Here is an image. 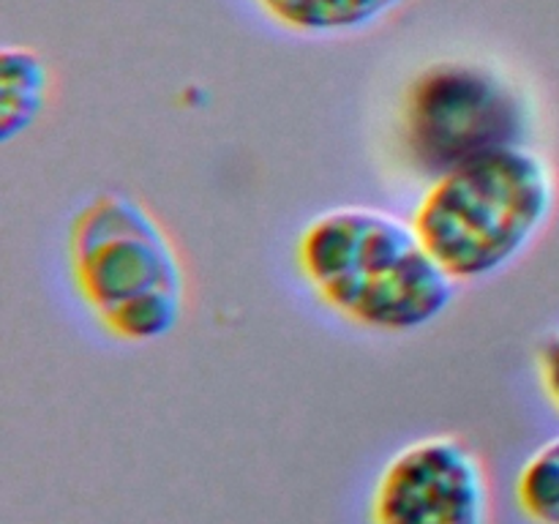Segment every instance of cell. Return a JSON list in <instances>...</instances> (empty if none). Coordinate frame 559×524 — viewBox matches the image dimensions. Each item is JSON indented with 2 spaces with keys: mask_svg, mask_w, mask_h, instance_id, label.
<instances>
[{
  "mask_svg": "<svg viewBox=\"0 0 559 524\" xmlns=\"http://www.w3.org/2000/svg\"><path fill=\"white\" fill-rule=\"evenodd\" d=\"M295 267L325 309L377 333L420 331L456 295L413 218L374 205L311 216L295 238Z\"/></svg>",
  "mask_w": 559,
  "mask_h": 524,
  "instance_id": "6da1fadb",
  "label": "cell"
},
{
  "mask_svg": "<svg viewBox=\"0 0 559 524\" xmlns=\"http://www.w3.org/2000/svg\"><path fill=\"white\" fill-rule=\"evenodd\" d=\"M557 172L530 142L478 153L431 178L413 224L456 284L484 282L519 260L549 227Z\"/></svg>",
  "mask_w": 559,
  "mask_h": 524,
  "instance_id": "7a4b0ae2",
  "label": "cell"
},
{
  "mask_svg": "<svg viewBox=\"0 0 559 524\" xmlns=\"http://www.w3.org/2000/svg\"><path fill=\"white\" fill-rule=\"evenodd\" d=\"M66 273L91 320L126 344H151L180 325L186 273L173 238L136 196L102 191L66 229Z\"/></svg>",
  "mask_w": 559,
  "mask_h": 524,
  "instance_id": "3957f363",
  "label": "cell"
},
{
  "mask_svg": "<svg viewBox=\"0 0 559 524\" xmlns=\"http://www.w3.org/2000/svg\"><path fill=\"white\" fill-rule=\"evenodd\" d=\"M527 129L530 102L522 85L480 60H437L404 91V145L431 175L478 153L527 142Z\"/></svg>",
  "mask_w": 559,
  "mask_h": 524,
  "instance_id": "277c9868",
  "label": "cell"
},
{
  "mask_svg": "<svg viewBox=\"0 0 559 524\" xmlns=\"http://www.w3.org/2000/svg\"><path fill=\"white\" fill-rule=\"evenodd\" d=\"M484 458L456 434H426L399 448L374 480L369 524H489Z\"/></svg>",
  "mask_w": 559,
  "mask_h": 524,
  "instance_id": "5b68a950",
  "label": "cell"
},
{
  "mask_svg": "<svg viewBox=\"0 0 559 524\" xmlns=\"http://www.w3.org/2000/svg\"><path fill=\"white\" fill-rule=\"evenodd\" d=\"M278 31L304 38L355 36L396 14L407 0H251Z\"/></svg>",
  "mask_w": 559,
  "mask_h": 524,
  "instance_id": "8992f818",
  "label": "cell"
},
{
  "mask_svg": "<svg viewBox=\"0 0 559 524\" xmlns=\"http://www.w3.org/2000/svg\"><path fill=\"white\" fill-rule=\"evenodd\" d=\"M49 66L25 44H5L0 52V142L25 134L47 107Z\"/></svg>",
  "mask_w": 559,
  "mask_h": 524,
  "instance_id": "52a82bcc",
  "label": "cell"
},
{
  "mask_svg": "<svg viewBox=\"0 0 559 524\" xmlns=\"http://www.w3.org/2000/svg\"><path fill=\"white\" fill-rule=\"evenodd\" d=\"M513 497L530 524H559V434L524 458L513 480Z\"/></svg>",
  "mask_w": 559,
  "mask_h": 524,
  "instance_id": "ba28073f",
  "label": "cell"
},
{
  "mask_svg": "<svg viewBox=\"0 0 559 524\" xmlns=\"http://www.w3.org/2000/svg\"><path fill=\"white\" fill-rule=\"evenodd\" d=\"M535 374H538V385L544 391V398L559 415V331L549 333L538 344V353H535Z\"/></svg>",
  "mask_w": 559,
  "mask_h": 524,
  "instance_id": "9c48e42d",
  "label": "cell"
}]
</instances>
